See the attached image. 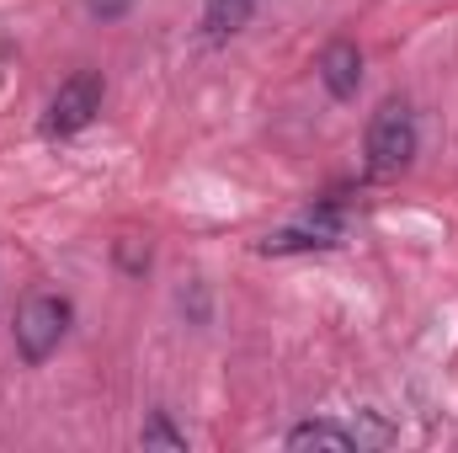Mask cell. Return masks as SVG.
Returning a JSON list of instances; mask_svg holds the SVG:
<instances>
[{
	"label": "cell",
	"mask_w": 458,
	"mask_h": 453,
	"mask_svg": "<svg viewBox=\"0 0 458 453\" xmlns=\"http://www.w3.org/2000/svg\"><path fill=\"white\" fill-rule=\"evenodd\" d=\"M416 150H421V123H416V107H411L405 97L378 102V113L368 117V133H362L368 176H373V182H394L400 171H411Z\"/></svg>",
	"instance_id": "6da1fadb"
},
{
	"label": "cell",
	"mask_w": 458,
	"mask_h": 453,
	"mask_svg": "<svg viewBox=\"0 0 458 453\" xmlns=\"http://www.w3.org/2000/svg\"><path fill=\"white\" fill-rule=\"evenodd\" d=\"M70 321H75V304H70L64 294H48V288L27 294V299H21V310H16V326H11L16 357H21L27 368H43V363L64 346Z\"/></svg>",
	"instance_id": "7a4b0ae2"
},
{
	"label": "cell",
	"mask_w": 458,
	"mask_h": 453,
	"mask_svg": "<svg viewBox=\"0 0 458 453\" xmlns=\"http://www.w3.org/2000/svg\"><path fill=\"white\" fill-rule=\"evenodd\" d=\"M102 97H107V81H102L97 70H75V75L54 91V102H48V113H43V133H48V139H70V133L91 128L97 113H102Z\"/></svg>",
	"instance_id": "3957f363"
},
{
	"label": "cell",
	"mask_w": 458,
	"mask_h": 453,
	"mask_svg": "<svg viewBox=\"0 0 458 453\" xmlns=\"http://www.w3.org/2000/svg\"><path fill=\"white\" fill-rule=\"evenodd\" d=\"M342 235H346V214L336 209V203H320V209H310L299 225L267 235L261 251H267V256H288V251H331V245H342Z\"/></svg>",
	"instance_id": "277c9868"
},
{
	"label": "cell",
	"mask_w": 458,
	"mask_h": 453,
	"mask_svg": "<svg viewBox=\"0 0 458 453\" xmlns=\"http://www.w3.org/2000/svg\"><path fill=\"white\" fill-rule=\"evenodd\" d=\"M315 75H320V86H326L336 102H352V97H357V86H362V48H357V43H346V38L326 43V48H320V59H315Z\"/></svg>",
	"instance_id": "5b68a950"
},
{
	"label": "cell",
	"mask_w": 458,
	"mask_h": 453,
	"mask_svg": "<svg viewBox=\"0 0 458 453\" xmlns=\"http://www.w3.org/2000/svg\"><path fill=\"white\" fill-rule=\"evenodd\" d=\"M256 5L261 0H203V43H229L234 32H245L250 27V16H256Z\"/></svg>",
	"instance_id": "8992f818"
},
{
	"label": "cell",
	"mask_w": 458,
	"mask_h": 453,
	"mask_svg": "<svg viewBox=\"0 0 458 453\" xmlns=\"http://www.w3.org/2000/svg\"><path fill=\"white\" fill-rule=\"evenodd\" d=\"M283 449H293V453H304V449L352 453L357 449V438H352V427H336V422H304V427H293V432L283 438Z\"/></svg>",
	"instance_id": "52a82bcc"
},
{
	"label": "cell",
	"mask_w": 458,
	"mask_h": 453,
	"mask_svg": "<svg viewBox=\"0 0 458 453\" xmlns=\"http://www.w3.org/2000/svg\"><path fill=\"white\" fill-rule=\"evenodd\" d=\"M139 449H165V453H187V432L171 427V411H155L139 427Z\"/></svg>",
	"instance_id": "ba28073f"
},
{
	"label": "cell",
	"mask_w": 458,
	"mask_h": 453,
	"mask_svg": "<svg viewBox=\"0 0 458 453\" xmlns=\"http://www.w3.org/2000/svg\"><path fill=\"white\" fill-rule=\"evenodd\" d=\"M123 5H128V0H91V11H97V16H117Z\"/></svg>",
	"instance_id": "9c48e42d"
}]
</instances>
